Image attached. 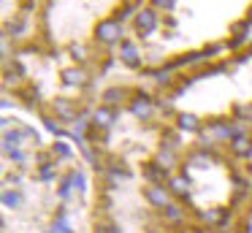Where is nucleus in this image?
<instances>
[{
  "mask_svg": "<svg viewBox=\"0 0 252 233\" xmlns=\"http://www.w3.org/2000/svg\"><path fill=\"white\" fill-rule=\"evenodd\" d=\"M95 33H98V41L117 43V41H120V35H122V27H120V22H117V19H109V22H100Z\"/></svg>",
  "mask_w": 252,
  "mask_h": 233,
  "instance_id": "obj_1",
  "label": "nucleus"
},
{
  "mask_svg": "<svg viewBox=\"0 0 252 233\" xmlns=\"http://www.w3.org/2000/svg\"><path fill=\"white\" fill-rule=\"evenodd\" d=\"M136 27L141 33H152L155 27H158V16H155V11H141V14L136 16Z\"/></svg>",
  "mask_w": 252,
  "mask_h": 233,
  "instance_id": "obj_2",
  "label": "nucleus"
},
{
  "mask_svg": "<svg viewBox=\"0 0 252 233\" xmlns=\"http://www.w3.org/2000/svg\"><path fill=\"white\" fill-rule=\"evenodd\" d=\"M144 195L149 198V203L158 206V209H168V198H165V193L160 187H147L144 190Z\"/></svg>",
  "mask_w": 252,
  "mask_h": 233,
  "instance_id": "obj_3",
  "label": "nucleus"
},
{
  "mask_svg": "<svg viewBox=\"0 0 252 233\" xmlns=\"http://www.w3.org/2000/svg\"><path fill=\"white\" fill-rule=\"evenodd\" d=\"M122 60H125L130 68H136V65H138V52H136V46H133L130 41H122Z\"/></svg>",
  "mask_w": 252,
  "mask_h": 233,
  "instance_id": "obj_4",
  "label": "nucleus"
},
{
  "mask_svg": "<svg viewBox=\"0 0 252 233\" xmlns=\"http://www.w3.org/2000/svg\"><path fill=\"white\" fill-rule=\"evenodd\" d=\"M111 122H114V111H111V108H98V111H95V125L109 128Z\"/></svg>",
  "mask_w": 252,
  "mask_h": 233,
  "instance_id": "obj_5",
  "label": "nucleus"
},
{
  "mask_svg": "<svg viewBox=\"0 0 252 233\" xmlns=\"http://www.w3.org/2000/svg\"><path fill=\"white\" fill-rule=\"evenodd\" d=\"M130 108H133L136 117H149V114H152V103H149V100H136Z\"/></svg>",
  "mask_w": 252,
  "mask_h": 233,
  "instance_id": "obj_6",
  "label": "nucleus"
},
{
  "mask_svg": "<svg viewBox=\"0 0 252 233\" xmlns=\"http://www.w3.org/2000/svg\"><path fill=\"white\" fill-rule=\"evenodd\" d=\"M63 79H65L68 84H82L84 73H82V70H76V68H68V70H63Z\"/></svg>",
  "mask_w": 252,
  "mask_h": 233,
  "instance_id": "obj_7",
  "label": "nucleus"
},
{
  "mask_svg": "<svg viewBox=\"0 0 252 233\" xmlns=\"http://www.w3.org/2000/svg\"><path fill=\"white\" fill-rule=\"evenodd\" d=\"M179 128L182 130H198V119L192 114H182L179 117Z\"/></svg>",
  "mask_w": 252,
  "mask_h": 233,
  "instance_id": "obj_8",
  "label": "nucleus"
},
{
  "mask_svg": "<svg viewBox=\"0 0 252 233\" xmlns=\"http://www.w3.org/2000/svg\"><path fill=\"white\" fill-rule=\"evenodd\" d=\"M171 190L176 195H187V179H171Z\"/></svg>",
  "mask_w": 252,
  "mask_h": 233,
  "instance_id": "obj_9",
  "label": "nucleus"
},
{
  "mask_svg": "<svg viewBox=\"0 0 252 233\" xmlns=\"http://www.w3.org/2000/svg\"><path fill=\"white\" fill-rule=\"evenodd\" d=\"M55 108L63 114V117H71V114H73V108H71V103H68V100H57Z\"/></svg>",
  "mask_w": 252,
  "mask_h": 233,
  "instance_id": "obj_10",
  "label": "nucleus"
},
{
  "mask_svg": "<svg viewBox=\"0 0 252 233\" xmlns=\"http://www.w3.org/2000/svg\"><path fill=\"white\" fill-rule=\"evenodd\" d=\"M3 203H6V206H17L19 203V195L17 193H6V195H3Z\"/></svg>",
  "mask_w": 252,
  "mask_h": 233,
  "instance_id": "obj_11",
  "label": "nucleus"
},
{
  "mask_svg": "<svg viewBox=\"0 0 252 233\" xmlns=\"http://www.w3.org/2000/svg\"><path fill=\"white\" fill-rule=\"evenodd\" d=\"M55 231H57V233H73V231H71V225H68V222L63 220V217H60V222H55Z\"/></svg>",
  "mask_w": 252,
  "mask_h": 233,
  "instance_id": "obj_12",
  "label": "nucleus"
},
{
  "mask_svg": "<svg viewBox=\"0 0 252 233\" xmlns=\"http://www.w3.org/2000/svg\"><path fill=\"white\" fill-rule=\"evenodd\" d=\"M11 144H14V146L19 144V135H17V133H14V135H11V133H6V146H11Z\"/></svg>",
  "mask_w": 252,
  "mask_h": 233,
  "instance_id": "obj_13",
  "label": "nucleus"
},
{
  "mask_svg": "<svg viewBox=\"0 0 252 233\" xmlns=\"http://www.w3.org/2000/svg\"><path fill=\"white\" fill-rule=\"evenodd\" d=\"M155 5H160V8H171V5H174V0H155Z\"/></svg>",
  "mask_w": 252,
  "mask_h": 233,
  "instance_id": "obj_14",
  "label": "nucleus"
},
{
  "mask_svg": "<svg viewBox=\"0 0 252 233\" xmlns=\"http://www.w3.org/2000/svg\"><path fill=\"white\" fill-rule=\"evenodd\" d=\"M168 220H179V211H176L174 206H168Z\"/></svg>",
  "mask_w": 252,
  "mask_h": 233,
  "instance_id": "obj_15",
  "label": "nucleus"
},
{
  "mask_svg": "<svg viewBox=\"0 0 252 233\" xmlns=\"http://www.w3.org/2000/svg\"><path fill=\"white\" fill-rule=\"evenodd\" d=\"M250 22H252V14H250Z\"/></svg>",
  "mask_w": 252,
  "mask_h": 233,
  "instance_id": "obj_16",
  "label": "nucleus"
}]
</instances>
